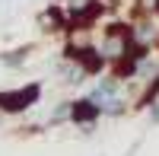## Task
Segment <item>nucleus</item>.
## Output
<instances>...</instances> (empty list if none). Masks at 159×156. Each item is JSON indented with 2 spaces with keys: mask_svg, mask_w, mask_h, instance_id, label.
I'll return each instance as SVG.
<instances>
[{
  "mask_svg": "<svg viewBox=\"0 0 159 156\" xmlns=\"http://www.w3.org/2000/svg\"><path fill=\"white\" fill-rule=\"evenodd\" d=\"M42 99V83H25L19 89H3L0 93V112L3 115H22Z\"/></svg>",
  "mask_w": 159,
  "mask_h": 156,
  "instance_id": "obj_1",
  "label": "nucleus"
},
{
  "mask_svg": "<svg viewBox=\"0 0 159 156\" xmlns=\"http://www.w3.org/2000/svg\"><path fill=\"white\" fill-rule=\"evenodd\" d=\"M102 115H105V108H102L89 93H86V96H76V99L70 102V121L80 124V127H92Z\"/></svg>",
  "mask_w": 159,
  "mask_h": 156,
  "instance_id": "obj_2",
  "label": "nucleus"
},
{
  "mask_svg": "<svg viewBox=\"0 0 159 156\" xmlns=\"http://www.w3.org/2000/svg\"><path fill=\"white\" fill-rule=\"evenodd\" d=\"M29 54H32V45L13 48V51H3V54H0V64L10 67V70H16V67H22V64H25V57H29Z\"/></svg>",
  "mask_w": 159,
  "mask_h": 156,
  "instance_id": "obj_3",
  "label": "nucleus"
}]
</instances>
